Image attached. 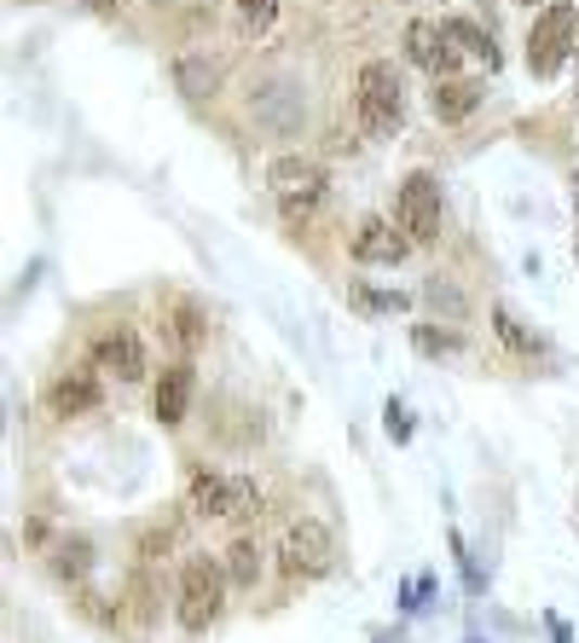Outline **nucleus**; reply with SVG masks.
Masks as SVG:
<instances>
[{
	"mask_svg": "<svg viewBox=\"0 0 579 643\" xmlns=\"http://www.w3.org/2000/svg\"><path fill=\"white\" fill-rule=\"evenodd\" d=\"M93 406H99V383H93V377H64V383L53 388V412H59V417L93 412Z\"/></svg>",
	"mask_w": 579,
	"mask_h": 643,
	"instance_id": "ddd939ff",
	"label": "nucleus"
},
{
	"mask_svg": "<svg viewBox=\"0 0 579 643\" xmlns=\"http://www.w3.org/2000/svg\"><path fill=\"white\" fill-rule=\"evenodd\" d=\"M395 221H400V232L412 244H435L440 239V180L435 175H417L400 185V203H395Z\"/></svg>",
	"mask_w": 579,
	"mask_h": 643,
	"instance_id": "f03ea898",
	"label": "nucleus"
},
{
	"mask_svg": "<svg viewBox=\"0 0 579 643\" xmlns=\"http://www.w3.org/2000/svg\"><path fill=\"white\" fill-rule=\"evenodd\" d=\"M284 574H301V580H313V574H325L331 568V556H336V539L325 522H296V528L284 533Z\"/></svg>",
	"mask_w": 579,
	"mask_h": 643,
	"instance_id": "39448f33",
	"label": "nucleus"
},
{
	"mask_svg": "<svg viewBox=\"0 0 579 643\" xmlns=\"http://www.w3.org/2000/svg\"><path fill=\"white\" fill-rule=\"evenodd\" d=\"M400 76L395 64H365L360 70V128L371 133V140H388V133L400 128L406 116V99H400Z\"/></svg>",
	"mask_w": 579,
	"mask_h": 643,
	"instance_id": "f257e3e1",
	"label": "nucleus"
},
{
	"mask_svg": "<svg viewBox=\"0 0 579 643\" xmlns=\"http://www.w3.org/2000/svg\"><path fill=\"white\" fill-rule=\"evenodd\" d=\"M406 53H412L417 70H429V76H452L458 70V41L447 36V24H412L406 29Z\"/></svg>",
	"mask_w": 579,
	"mask_h": 643,
	"instance_id": "0eeeda50",
	"label": "nucleus"
},
{
	"mask_svg": "<svg viewBox=\"0 0 579 643\" xmlns=\"http://www.w3.org/2000/svg\"><path fill=\"white\" fill-rule=\"evenodd\" d=\"M527 7H533V0H527Z\"/></svg>",
	"mask_w": 579,
	"mask_h": 643,
	"instance_id": "4be33fe9",
	"label": "nucleus"
},
{
	"mask_svg": "<svg viewBox=\"0 0 579 643\" xmlns=\"http://www.w3.org/2000/svg\"><path fill=\"white\" fill-rule=\"evenodd\" d=\"M192 504L203 516H249L255 511V487L237 481V476H209V470H197L192 476Z\"/></svg>",
	"mask_w": 579,
	"mask_h": 643,
	"instance_id": "423d86ee",
	"label": "nucleus"
},
{
	"mask_svg": "<svg viewBox=\"0 0 579 643\" xmlns=\"http://www.w3.org/2000/svg\"><path fill=\"white\" fill-rule=\"evenodd\" d=\"M492 319H499V336H504V343H510V348H539V343H533V336H527V331H522V325H516V319H510L504 308H499V313H492Z\"/></svg>",
	"mask_w": 579,
	"mask_h": 643,
	"instance_id": "a211bd4d",
	"label": "nucleus"
},
{
	"mask_svg": "<svg viewBox=\"0 0 579 643\" xmlns=\"http://www.w3.org/2000/svg\"><path fill=\"white\" fill-rule=\"evenodd\" d=\"M192 388H197L192 365H168L163 383H157V417H163V423H180L185 406H192Z\"/></svg>",
	"mask_w": 579,
	"mask_h": 643,
	"instance_id": "9b49d317",
	"label": "nucleus"
},
{
	"mask_svg": "<svg viewBox=\"0 0 579 643\" xmlns=\"http://www.w3.org/2000/svg\"><path fill=\"white\" fill-rule=\"evenodd\" d=\"M175 343L180 348H197L203 343V313L192 308V301H180V308H175Z\"/></svg>",
	"mask_w": 579,
	"mask_h": 643,
	"instance_id": "dca6fc26",
	"label": "nucleus"
},
{
	"mask_svg": "<svg viewBox=\"0 0 579 643\" xmlns=\"http://www.w3.org/2000/svg\"><path fill=\"white\" fill-rule=\"evenodd\" d=\"M568 47H574V7L551 0V7L539 12L533 36H527V70H533V76H556L562 59H568Z\"/></svg>",
	"mask_w": 579,
	"mask_h": 643,
	"instance_id": "7ed1b4c3",
	"label": "nucleus"
},
{
	"mask_svg": "<svg viewBox=\"0 0 579 643\" xmlns=\"http://www.w3.org/2000/svg\"><path fill=\"white\" fill-rule=\"evenodd\" d=\"M406 249H412V239H400V232L388 227V221H365L360 239H353V256L371 261V267H395Z\"/></svg>",
	"mask_w": 579,
	"mask_h": 643,
	"instance_id": "9d476101",
	"label": "nucleus"
},
{
	"mask_svg": "<svg viewBox=\"0 0 579 643\" xmlns=\"http://www.w3.org/2000/svg\"><path fill=\"white\" fill-rule=\"evenodd\" d=\"M93 360H99V371H116L123 383L145 377V348H140V336H133L128 325H116V331H105V336H99Z\"/></svg>",
	"mask_w": 579,
	"mask_h": 643,
	"instance_id": "6e6552de",
	"label": "nucleus"
},
{
	"mask_svg": "<svg viewBox=\"0 0 579 643\" xmlns=\"http://www.w3.org/2000/svg\"><path fill=\"white\" fill-rule=\"evenodd\" d=\"M412 343H417L423 353H452V348H458V336H452V331H429V325H417Z\"/></svg>",
	"mask_w": 579,
	"mask_h": 643,
	"instance_id": "f3484780",
	"label": "nucleus"
},
{
	"mask_svg": "<svg viewBox=\"0 0 579 643\" xmlns=\"http://www.w3.org/2000/svg\"><path fill=\"white\" fill-rule=\"evenodd\" d=\"M244 12H249V18H267V12H272V0H244Z\"/></svg>",
	"mask_w": 579,
	"mask_h": 643,
	"instance_id": "412c9836",
	"label": "nucleus"
},
{
	"mask_svg": "<svg viewBox=\"0 0 579 643\" xmlns=\"http://www.w3.org/2000/svg\"><path fill=\"white\" fill-rule=\"evenodd\" d=\"M475 105H481V88H475V81L435 76V116H440V123H464Z\"/></svg>",
	"mask_w": 579,
	"mask_h": 643,
	"instance_id": "f8f14e48",
	"label": "nucleus"
},
{
	"mask_svg": "<svg viewBox=\"0 0 579 643\" xmlns=\"http://www.w3.org/2000/svg\"><path fill=\"white\" fill-rule=\"evenodd\" d=\"M447 36H452L458 47H464V53L487 59V70H499V47H492L487 29H475V24H464V18H452V24H447Z\"/></svg>",
	"mask_w": 579,
	"mask_h": 643,
	"instance_id": "4468645a",
	"label": "nucleus"
},
{
	"mask_svg": "<svg viewBox=\"0 0 579 643\" xmlns=\"http://www.w3.org/2000/svg\"><path fill=\"white\" fill-rule=\"evenodd\" d=\"M360 308H406V296H377V291H360Z\"/></svg>",
	"mask_w": 579,
	"mask_h": 643,
	"instance_id": "aec40b11",
	"label": "nucleus"
},
{
	"mask_svg": "<svg viewBox=\"0 0 579 643\" xmlns=\"http://www.w3.org/2000/svg\"><path fill=\"white\" fill-rule=\"evenodd\" d=\"M227 574L232 586H255V574H261V551H255V539H237L227 551Z\"/></svg>",
	"mask_w": 579,
	"mask_h": 643,
	"instance_id": "2eb2a0df",
	"label": "nucleus"
},
{
	"mask_svg": "<svg viewBox=\"0 0 579 643\" xmlns=\"http://www.w3.org/2000/svg\"><path fill=\"white\" fill-rule=\"evenodd\" d=\"M220 615V568L209 556H192L180 574V626L185 632H203Z\"/></svg>",
	"mask_w": 579,
	"mask_h": 643,
	"instance_id": "20e7f679",
	"label": "nucleus"
},
{
	"mask_svg": "<svg viewBox=\"0 0 579 643\" xmlns=\"http://www.w3.org/2000/svg\"><path fill=\"white\" fill-rule=\"evenodd\" d=\"M388 435H395V441H412V417H406L400 400H388Z\"/></svg>",
	"mask_w": 579,
	"mask_h": 643,
	"instance_id": "6ab92c4d",
	"label": "nucleus"
},
{
	"mask_svg": "<svg viewBox=\"0 0 579 643\" xmlns=\"http://www.w3.org/2000/svg\"><path fill=\"white\" fill-rule=\"evenodd\" d=\"M272 185L284 192V209L296 215V209H308V203H319V192H325V175H319L313 163H272Z\"/></svg>",
	"mask_w": 579,
	"mask_h": 643,
	"instance_id": "1a4fd4ad",
	"label": "nucleus"
}]
</instances>
